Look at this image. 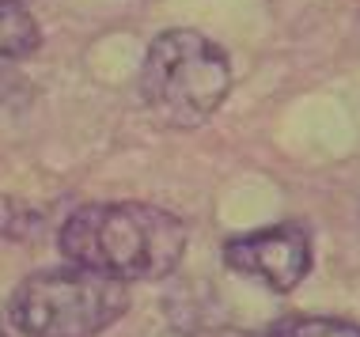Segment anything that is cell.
Returning a JSON list of instances; mask_svg holds the SVG:
<instances>
[{
  "label": "cell",
  "mask_w": 360,
  "mask_h": 337,
  "mask_svg": "<svg viewBox=\"0 0 360 337\" xmlns=\"http://www.w3.org/2000/svg\"><path fill=\"white\" fill-rule=\"evenodd\" d=\"M186 224L148 201H99L61 224L57 246L72 265L114 281H160L186 254Z\"/></svg>",
  "instance_id": "cell-1"
},
{
  "label": "cell",
  "mask_w": 360,
  "mask_h": 337,
  "mask_svg": "<svg viewBox=\"0 0 360 337\" xmlns=\"http://www.w3.org/2000/svg\"><path fill=\"white\" fill-rule=\"evenodd\" d=\"M231 91V61L201 31H163L144 53L141 99L167 129H193Z\"/></svg>",
  "instance_id": "cell-2"
},
{
  "label": "cell",
  "mask_w": 360,
  "mask_h": 337,
  "mask_svg": "<svg viewBox=\"0 0 360 337\" xmlns=\"http://www.w3.org/2000/svg\"><path fill=\"white\" fill-rule=\"evenodd\" d=\"M129 311V284L84 265L42 269L8 300V319L27 337H95Z\"/></svg>",
  "instance_id": "cell-3"
},
{
  "label": "cell",
  "mask_w": 360,
  "mask_h": 337,
  "mask_svg": "<svg viewBox=\"0 0 360 337\" xmlns=\"http://www.w3.org/2000/svg\"><path fill=\"white\" fill-rule=\"evenodd\" d=\"M224 262L236 273L255 277L269 292H292L311 269V239L300 224H274L224 243Z\"/></svg>",
  "instance_id": "cell-4"
},
{
  "label": "cell",
  "mask_w": 360,
  "mask_h": 337,
  "mask_svg": "<svg viewBox=\"0 0 360 337\" xmlns=\"http://www.w3.org/2000/svg\"><path fill=\"white\" fill-rule=\"evenodd\" d=\"M42 46L34 15L23 4H0V61H23Z\"/></svg>",
  "instance_id": "cell-5"
},
{
  "label": "cell",
  "mask_w": 360,
  "mask_h": 337,
  "mask_svg": "<svg viewBox=\"0 0 360 337\" xmlns=\"http://www.w3.org/2000/svg\"><path fill=\"white\" fill-rule=\"evenodd\" d=\"M266 337H360V326L345 319H326V315H292V319L274 322Z\"/></svg>",
  "instance_id": "cell-6"
},
{
  "label": "cell",
  "mask_w": 360,
  "mask_h": 337,
  "mask_svg": "<svg viewBox=\"0 0 360 337\" xmlns=\"http://www.w3.org/2000/svg\"><path fill=\"white\" fill-rule=\"evenodd\" d=\"M46 227V213H38L34 205L19 197H0V235L12 239V243H27L38 231Z\"/></svg>",
  "instance_id": "cell-7"
},
{
  "label": "cell",
  "mask_w": 360,
  "mask_h": 337,
  "mask_svg": "<svg viewBox=\"0 0 360 337\" xmlns=\"http://www.w3.org/2000/svg\"><path fill=\"white\" fill-rule=\"evenodd\" d=\"M0 4H27V0H0Z\"/></svg>",
  "instance_id": "cell-8"
},
{
  "label": "cell",
  "mask_w": 360,
  "mask_h": 337,
  "mask_svg": "<svg viewBox=\"0 0 360 337\" xmlns=\"http://www.w3.org/2000/svg\"><path fill=\"white\" fill-rule=\"evenodd\" d=\"M0 337H8V333H4V330H0Z\"/></svg>",
  "instance_id": "cell-9"
}]
</instances>
